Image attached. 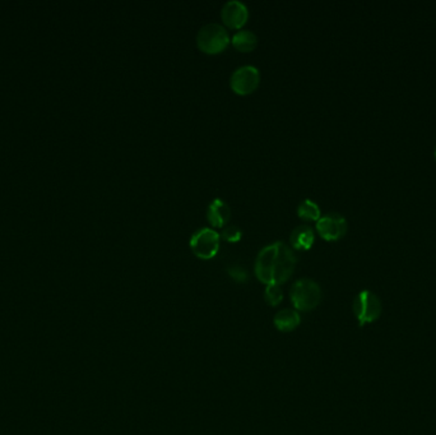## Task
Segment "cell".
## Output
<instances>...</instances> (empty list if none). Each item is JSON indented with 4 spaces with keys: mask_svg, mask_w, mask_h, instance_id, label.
Instances as JSON below:
<instances>
[{
    "mask_svg": "<svg viewBox=\"0 0 436 435\" xmlns=\"http://www.w3.org/2000/svg\"><path fill=\"white\" fill-rule=\"evenodd\" d=\"M297 258L284 242L266 245L255 260V275L263 284H285L294 273Z\"/></svg>",
    "mask_w": 436,
    "mask_h": 435,
    "instance_id": "6da1fadb",
    "label": "cell"
},
{
    "mask_svg": "<svg viewBox=\"0 0 436 435\" xmlns=\"http://www.w3.org/2000/svg\"><path fill=\"white\" fill-rule=\"evenodd\" d=\"M230 44V35L226 28L216 22L203 26L197 35V45L206 54H218Z\"/></svg>",
    "mask_w": 436,
    "mask_h": 435,
    "instance_id": "7a4b0ae2",
    "label": "cell"
},
{
    "mask_svg": "<svg viewBox=\"0 0 436 435\" xmlns=\"http://www.w3.org/2000/svg\"><path fill=\"white\" fill-rule=\"evenodd\" d=\"M290 296L296 309L309 311L318 307L321 300V290L315 281L310 278H301L293 284Z\"/></svg>",
    "mask_w": 436,
    "mask_h": 435,
    "instance_id": "3957f363",
    "label": "cell"
},
{
    "mask_svg": "<svg viewBox=\"0 0 436 435\" xmlns=\"http://www.w3.org/2000/svg\"><path fill=\"white\" fill-rule=\"evenodd\" d=\"M221 235L212 227H201L190 238V248L201 260L213 258L219 251Z\"/></svg>",
    "mask_w": 436,
    "mask_h": 435,
    "instance_id": "277c9868",
    "label": "cell"
},
{
    "mask_svg": "<svg viewBox=\"0 0 436 435\" xmlns=\"http://www.w3.org/2000/svg\"><path fill=\"white\" fill-rule=\"evenodd\" d=\"M353 313L360 326L375 322L382 314V302L375 293L364 290L353 302Z\"/></svg>",
    "mask_w": 436,
    "mask_h": 435,
    "instance_id": "5b68a950",
    "label": "cell"
},
{
    "mask_svg": "<svg viewBox=\"0 0 436 435\" xmlns=\"http://www.w3.org/2000/svg\"><path fill=\"white\" fill-rule=\"evenodd\" d=\"M260 84V73L254 66H241L234 70L230 78V86L237 95L254 93Z\"/></svg>",
    "mask_w": 436,
    "mask_h": 435,
    "instance_id": "8992f818",
    "label": "cell"
},
{
    "mask_svg": "<svg viewBox=\"0 0 436 435\" xmlns=\"http://www.w3.org/2000/svg\"><path fill=\"white\" fill-rule=\"evenodd\" d=\"M317 230L323 239L335 242L347 233V221L339 213H328L317 221Z\"/></svg>",
    "mask_w": 436,
    "mask_h": 435,
    "instance_id": "52a82bcc",
    "label": "cell"
},
{
    "mask_svg": "<svg viewBox=\"0 0 436 435\" xmlns=\"http://www.w3.org/2000/svg\"><path fill=\"white\" fill-rule=\"evenodd\" d=\"M221 18L230 28H241L249 18V10L243 1L228 0L221 9Z\"/></svg>",
    "mask_w": 436,
    "mask_h": 435,
    "instance_id": "ba28073f",
    "label": "cell"
},
{
    "mask_svg": "<svg viewBox=\"0 0 436 435\" xmlns=\"http://www.w3.org/2000/svg\"><path fill=\"white\" fill-rule=\"evenodd\" d=\"M231 218V209L224 200L216 198L210 202L207 209V218L210 225L215 227H224Z\"/></svg>",
    "mask_w": 436,
    "mask_h": 435,
    "instance_id": "9c48e42d",
    "label": "cell"
},
{
    "mask_svg": "<svg viewBox=\"0 0 436 435\" xmlns=\"http://www.w3.org/2000/svg\"><path fill=\"white\" fill-rule=\"evenodd\" d=\"M314 240H315L314 230L308 225H300V226L295 227L293 233L290 235V243L295 249H299V251L310 249L311 245L314 244Z\"/></svg>",
    "mask_w": 436,
    "mask_h": 435,
    "instance_id": "30bf717a",
    "label": "cell"
},
{
    "mask_svg": "<svg viewBox=\"0 0 436 435\" xmlns=\"http://www.w3.org/2000/svg\"><path fill=\"white\" fill-rule=\"evenodd\" d=\"M300 316L295 310L285 309L279 311L275 317V325L282 332H291L300 325Z\"/></svg>",
    "mask_w": 436,
    "mask_h": 435,
    "instance_id": "8fae6325",
    "label": "cell"
},
{
    "mask_svg": "<svg viewBox=\"0 0 436 435\" xmlns=\"http://www.w3.org/2000/svg\"><path fill=\"white\" fill-rule=\"evenodd\" d=\"M231 42L237 50L248 52V51H252L257 48L258 37L250 30H239L232 36Z\"/></svg>",
    "mask_w": 436,
    "mask_h": 435,
    "instance_id": "7c38bea8",
    "label": "cell"
},
{
    "mask_svg": "<svg viewBox=\"0 0 436 435\" xmlns=\"http://www.w3.org/2000/svg\"><path fill=\"white\" fill-rule=\"evenodd\" d=\"M297 216L304 221H318L320 218V209L311 200H304L297 206Z\"/></svg>",
    "mask_w": 436,
    "mask_h": 435,
    "instance_id": "4fadbf2b",
    "label": "cell"
},
{
    "mask_svg": "<svg viewBox=\"0 0 436 435\" xmlns=\"http://www.w3.org/2000/svg\"><path fill=\"white\" fill-rule=\"evenodd\" d=\"M264 296H266V302H268L269 305L277 307L278 304L284 299V293H282L279 284H267Z\"/></svg>",
    "mask_w": 436,
    "mask_h": 435,
    "instance_id": "5bb4252c",
    "label": "cell"
},
{
    "mask_svg": "<svg viewBox=\"0 0 436 435\" xmlns=\"http://www.w3.org/2000/svg\"><path fill=\"white\" fill-rule=\"evenodd\" d=\"M221 236L227 240V242H231V243H236L239 242L241 238H243V231L241 229L235 226V225H228V226L224 229Z\"/></svg>",
    "mask_w": 436,
    "mask_h": 435,
    "instance_id": "9a60e30c",
    "label": "cell"
},
{
    "mask_svg": "<svg viewBox=\"0 0 436 435\" xmlns=\"http://www.w3.org/2000/svg\"><path fill=\"white\" fill-rule=\"evenodd\" d=\"M227 272L237 282H245L248 280V272L241 266H231L227 268Z\"/></svg>",
    "mask_w": 436,
    "mask_h": 435,
    "instance_id": "2e32d148",
    "label": "cell"
},
{
    "mask_svg": "<svg viewBox=\"0 0 436 435\" xmlns=\"http://www.w3.org/2000/svg\"><path fill=\"white\" fill-rule=\"evenodd\" d=\"M435 157H436V151H435Z\"/></svg>",
    "mask_w": 436,
    "mask_h": 435,
    "instance_id": "e0dca14e",
    "label": "cell"
}]
</instances>
